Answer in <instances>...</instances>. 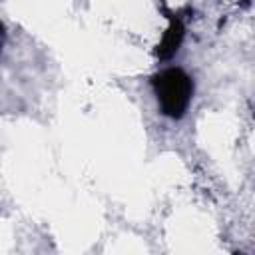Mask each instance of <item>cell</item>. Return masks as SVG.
<instances>
[{
  "mask_svg": "<svg viewBox=\"0 0 255 255\" xmlns=\"http://www.w3.org/2000/svg\"><path fill=\"white\" fill-rule=\"evenodd\" d=\"M151 84L161 112L169 118H181L191 102V94H193L191 78L179 68H169L153 76Z\"/></svg>",
  "mask_w": 255,
  "mask_h": 255,
  "instance_id": "obj_1",
  "label": "cell"
},
{
  "mask_svg": "<svg viewBox=\"0 0 255 255\" xmlns=\"http://www.w3.org/2000/svg\"><path fill=\"white\" fill-rule=\"evenodd\" d=\"M181 38H183V24L179 18L171 16V22L167 26V30L163 32V38L157 46V56L159 58H169L177 52L179 44H181Z\"/></svg>",
  "mask_w": 255,
  "mask_h": 255,
  "instance_id": "obj_2",
  "label": "cell"
}]
</instances>
